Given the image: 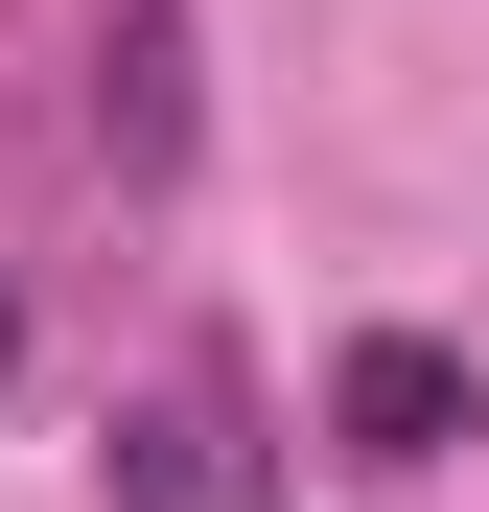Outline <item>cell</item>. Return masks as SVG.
<instances>
[{
    "instance_id": "cell-1",
    "label": "cell",
    "mask_w": 489,
    "mask_h": 512,
    "mask_svg": "<svg viewBox=\"0 0 489 512\" xmlns=\"http://www.w3.org/2000/svg\"><path fill=\"white\" fill-rule=\"evenodd\" d=\"M117 512H303V466L257 443V373H233V350H187L117 419Z\"/></svg>"
},
{
    "instance_id": "cell-3",
    "label": "cell",
    "mask_w": 489,
    "mask_h": 512,
    "mask_svg": "<svg viewBox=\"0 0 489 512\" xmlns=\"http://www.w3.org/2000/svg\"><path fill=\"white\" fill-rule=\"evenodd\" d=\"M94 140H117V163H163V140H187V24H117V94H94Z\"/></svg>"
},
{
    "instance_id": "cell-2",
    "label": "cell",
    "mask_w": 489,
    "mask_h": 512,
    "mask_svg": "<svg viewBox=\"0 0 489 512\" xmlns=\"http://www.w3.org/2000/svg\"><path fill=\"white\" fill-rule=\"evenodd\" d=\"M326 443H350L373 489H420L443 443H489V373L443 350V326H350V350H326Z\"/></svg>"
},
{
    "instance_id": "cell-4",
    "label": "cell",
    "mask_w": 489,
    "mask_h": 512,
    "mask_svg": "<svg viewBox=\"0 0 489 512\" xmlns=\"http://www.w3.org/2000/svg\"><path fill=\"white\" fill-rule=\"evenodd\" d=\"M0 396H24V303H0Z\"/></svg>"
}]
</instances>
